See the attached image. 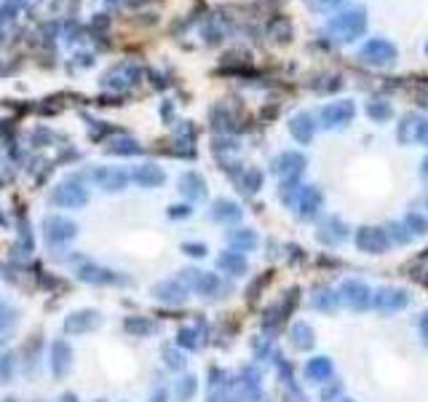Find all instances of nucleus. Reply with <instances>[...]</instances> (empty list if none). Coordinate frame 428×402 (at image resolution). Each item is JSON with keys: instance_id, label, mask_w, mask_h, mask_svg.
<instances>
[{"instance_id": "nucleus-1", "label": "nucleus", "mask_w": 428, "mask_h": 402, "mask_svg": "<svg viewBox=\"0 0 428 402\" xmlns=\"http://www.w3.org/2000/svg\"><path fill=\"white\" fill-rule=\"evenodd\" d=\"M364 30H367V11L362 6H348L327 22V33L340 43H351L356 38H362Z\"/></svg>"}, {"instance_id": "nucleus-12", "label": "nucleus", "mask_w": 428, "mask_h": 402, "mask_svg": "<svg viewBox=\"0 0 428 402\" xmlns=\"http://www.w3.org/2000/svg\"><path fill=\"white\" fill-rule=\"evenodd\" d=\"M14 316H16V311H14L6 301H0V330H3V327H9V324L14 322Z\"/></svg>"}, {"instance_id": "nucleus-7", "label": "nucleus", "mask_w": 428, "mask_h": 402, "mask_svg": "<svg viewBox=\"0 0 428 402\" xmlns=\"http://www.w3.org/2000/svg\"><path fill=\"white\" fill-rule=\"evenodd\" d=\"M321 115H324V121L330 123V126H338L340 121H345V118L353 115V102H335L330 108H324Z\"/></svg>"}, {"instance_id": "nucleus-15", "label": "nucleus", "mask_w": 428, "mask_h": 402, "mask_svg": "<svg viewBox=\"0 0 428 402\" xmlns=\"http://www.w3.org/2000/svg\"><path fill=\"white\" fill-rule=\"evenodd\" d=\"M321 6H335V3H340V0H318Z\"/></svg>"}, {"instance_id": "nucleus-18", "label": "nucleus", "mask_w": 428, "mask_h": 402, "mask_svg": "<svg viewBox=\"0 0 428 402\" xmlns=\"http://www.w3.org/2000/svg\"><path fill=\"white\" fill-rule=\"evenodd\" d=\"M426 51H428V48H426Z\"/></svg>"}, {"instance_id": "nucleus-13", "label": "nucleus", "mask_w": 428, "mask_h": 402, "mask_svg": "<svg viewBox=\"0 0 428 402\" xmlns=\"http://www.w3.org/2000/svg\"><path fill=\"white\" fill-rule=\"evenodd\" d=\"M295 134L297 137H310V118L308 115H297L295 118Z\"/></svg>"}, {"instance_id": "nucleus-17", "label": "nucleus", "mask_w": 428, "mask_h": 402, "mask_svg": "<svg viewBox=\"0 0 428 402\" xmlns=\"http://www.w3.org/2000/svg\"><path fill=\"white\" fill-rule=\"evenodd\" d=\"M3 402H16V400H11V397H9V400H3Z\"/></svg>"}, {"instance_id": "nucleus-5", "label": "nucleus", "mask_w": 428, "mask_h": 402, "mask_svg": "<svg viewBox=\"0 0 428 402\" xmlns=\"http://www.w3.org/2000/svg\"><path fill=\"white\" fill-rule=\"evenodd\" d=\"M97 322H99L97 311H78V314H70V316H67L65 324H62V330H65L67 335H78V333L91 330Z\"/></svg>"}, {"instance_id": "nucleus-11", "label": "nucleus", "mask_w": 428, "mask_h": 402, "mask_svg": "<svg viewBox=\"0 0 428 402\" xmlns=\"http://www.w3.org/2000/svg\"><path fill=\"white\" fill-rule=\"evenodd\" d=\"M140 148H137V143H132V140H115L110 145V153H137Z\"/></svg>"}, {"instance_id": "nucleus-8", "label": "nucleus", "mask_w": 428, "mask_h": 402, "mask_svg": "<svg viewBox=\"0 0 428 402\" xmlns=\"http://www.w3.org/2000/svg\"><path fill=\"white\" fill-rule=\"evenodd\" d=\"M97 180L105 190H121L123 182H126V177H123L121 172H113V169H99Z\"/></svg>"}, {"instance_id": "nucleus-16", "label": "nucleus", "mask_w": 428, "mask_h": 402, "mask_svg": "<svg viewBox=\"0 0 428 402\" xmlns=\"http://www.w3.org/2000/svg\"><path fill=\"white\" fill-rule=\"evenodd\" d=\"M59 402H75V397H73V394H67V397H62Z\"/></svg>"}, {"instance_id": "nucleus-14", "label": "nucleus", "mask_w": 428, "mask_h": 402, "mask_svg": "<svg viewBox=\"0 0 428 402\" xmlns=\"http://www.w3.org/2000/svg\"><path fill=\"white\" fill-rule=\"evenodd\" d=\"M370 113H372V115H385V108H383V105H372V108H370Z\"/></svg>"}, {"instance_id": "nucleus-2", "label": "nucleus", "mask_w": 428, "mask_h": 402, "mask_svg": "<svg viewBox=\"0 0 428 402\" xmlns=\"http://www.w3.org/2000/svg\"><path fill=\"white\" fill-rule=\"evenodd\" d=\"M396 56H399L396 46L391 43V41H385V38H372V41H367V43L359 48V59L375 67L394 65Z\"/></svg>"}, {"instance_id": "nucleus-9", "label": "nucleus", "mask_w": 428, "mask_h": 402, "mask_svg": "<svg viewBox=\"0 0 428 402\" xmlns=\"http://www.w3.org/2000/svg\"><path fill=\"white\" fill-rule=\"evenodd\" d=\"M134 180H137V182H142V185H155V182H161V180H164V175H161L155 167H142L137 175H134Z\"/></svg>"}, {"instance_id": "nucleus-3", "label": "nucleus", "mask_w": 428, "mask_h": 402, "mask_svg": "<svg viewBox=\"0 0 428 402\" xmlns=\"http://www.w3.org/2000/svg\"><path fill=\"white\" fill-rule=\"evenodd\" d=\"M51 201H54L56 207L75 210V207H83V204H86L88 193H86V188H80V185H78V180H67V182H62L59 188H54Z\"/></svg>"}, {"instance_id": "nucleus-6", "label": "nucleus", "mask_w": 428, "mask_h": 402, "mask_svg": "<svg viewBox=\"0 0 428 402\" xmlns=\"http://www.w3.org/2000/svg\"><path fill=\"white\" fill-rule=\"evenodd\" d=\"M70 357H73V351L67 346L65 341H56L54 346H51V370H54L56 378H62L67 370H70Z\"/></svg>"}, {"instance_id": "nucleus-10", "label": "nucleus", "mask_w": 428, "mask_h": 402, "mask_svg": "<svg viewBox=\"0 0 428 402\" xmlns=\"http://www.w3.org/2000/svg\"><path fill=\"white\" fill-rule=\"evenodd\" d=\"M14 376V357L6 351V354H0V383H9Z\"/></svg>"}, {"instance_id": "nucleus-4", "label": "nucleus", "mask_w": 428, "mask_h": 402, "mask_svg": "<svg viewBox=\"0 0 428 402\" xmlns=\"http://www.w3.org/2000/svg\"><path fill=\"white\" fill-rule=\"evenodd\" d=\"M78 234V228L73 220H65V217H46L43 220V236L48 242H67Z\"/></svg>"}]
</instances>
